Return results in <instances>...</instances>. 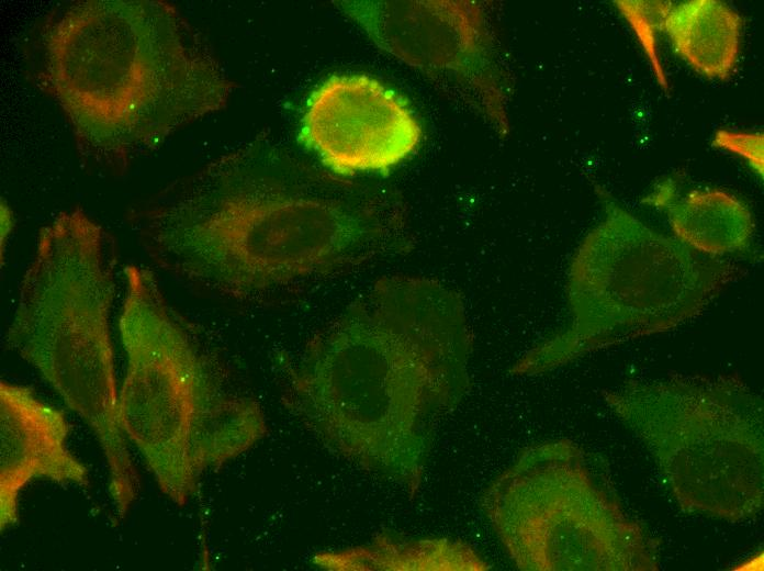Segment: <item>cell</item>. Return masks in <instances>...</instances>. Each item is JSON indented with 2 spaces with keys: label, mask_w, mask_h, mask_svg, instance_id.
Returning <instances> with one entry per match:
<instances>
[{
  "label": "cell",
  "mask_w": 764,
  "mask_h": 571,
  "mask_svg": "<svg viewBox=\"0 0 764 571\" xmlns=\"http://www.w3.org/2000/svg\"><path fill=\"white\" fill-rule=\"evenodd\" d=\"M472 346L456 290L383 278L310 347L290 406L332 451L414 496L439 423L469 391Z\"/></svg>",
  "instance_id": "6da1fadb"
},
{
  "label": "cell",
  "mask_w": 764,
  "mask_h": 571,
  "mask_svg": "<svg viewBox=\"0 0 764 571\" xmlns=\"http://www.w3.org/2000/svg\"><path fill=\"white\" fill-rule=\"evenodd\" d=\"M47 85L83 153L119 165L223 109L233 83L176 8L87 0L45 36Z\"/></svg>",
  "instance_id": "7a4b0ae2"
},
{
  "label": "cell",
  "mask_w": 764,
  "mask_h": 571,
  "mask_svg": "<svg viewBox=\"0 0 764 571\" xmlns=\"http://www.w3.org/2000/svg\"><path fill=\"white\" fill-rule=\"evenodd\" d=\"M144 231L160 265L243 294L335 265L367 224L338 198L268 182L232 158L155 206Z\"/></svg>",
  "instance_id": "3957f363"
},
{
  "label": "cell",
  "mask_w": 764,
  "mask_h": 571,
  "mask_svg": "<svg viewBox=\"0 0 764 571\" xmlns=\"http://www.w3.org/2000/svg\"><path fill=\"white\" fill-rule=\"evenodd\" d=\"M596 188L604 215L570 265V322L525 354L512 374H540L600 348L671 331L699 314L731 278L730 266L654 231Z\"/></svg>",
  "instance_id": "277c9868"
},
{
  "label": "cell",
  "mask_w": 764,
  "mask_h": 571,
  "mask_svg": "<svg viewBox=\"0 0 764 571\" xmlns=\"http://www.w3.org/2000/svg\"><path fill=\"white\" fill-rule=\"evenodd\" d=\"M606 403L686 512L730 523L764 505L763 400L733 377L629 381Z\"/></svg>",
  "instance_id": "5b68a950"
},
{
  "label": "cell",
  "mask_w": 764,
  "mask_h": 571,
  "mask_svg": "<svg viewBox=\"0 0 764 571\" xmlns=\"http://www.w3.org/2000/svg\"><path fill=\"white\" fill-rule=\"evenodd\" d=\"M115 257L100 225L81 209L42 228L5 335L78 412L99 410L117 395L109 316Z\"/></svg>",
  "instance_id": "8992f818"
},
{
  "label": "cell",
  "mask_w": 764,
  "mask_h": 571,
  "mask_svg": "<svg viewBox=\"0 0 764 571\" xmlns=\"http://www.w3.org/2000/svg\"><path fill=\"white\" fill-rule=\"evenodd\" d=\"M480 506L519 570H659L658 541L597 484L569 439L524 449Z\"/></svg>",
  "instance_id": "52a82bcc"
},
{
  "label": "cell",
  "mask_w": 764,
  "mask_h": 571,
  "mask_svg": "<svg viewBox=\"0 0 764 571\" xmlns=\"http://www.w3.org/2000/svg\"><path fill=\"white\" fill-rule=\"evenodd\" d=\"M120 333L127 357L117 411L159 489L183 506L203 472L206 438L232 396L220 394L150 270H124Z\"/></svg>",
  "instance_id": "ba28073f"
},
{
  "label": "cell",
  "mask_w": 764,
  "mask_h": 571,
  "mask_svg": "<svg viewBox=\"0 0 764 571\" xmlns=\"http://www.w3.org/2000/svg\"><path fill=\"white\" fill-rule=\"evenodd\" d=\"M384 52L420 71L457 81L499 134L505 97L482 7L465 0L335 1Z\"/></svg>",
  "instance_id": "9c48e42d"
},
{
  "label": "cell",
  "mask_w": 764,
  "mask_h": 571,
  "mask_svg": "<svg viewBox=\"0 0 764 571\" xmlns=\"http://www.w3.org/2000/svg\"><path fill=\"white\" fill-rule=\"evenodd\" d=\"M422 126L407 102L366 75L332 76L306 101L300 139L341 176L386 175L409 157Z\"/></svg>",
  "instance_id": "30bf717a"
},
{
  "label": "cell",
  "mask_w": 764,
  "mask_h": 571,
  "mask_svg": "<svg viewBox=\"0 0 764 571\" xmlns=\"http://www.w3.org/2000/svg\"><path fill=\"white\" fill-rule=\"evenodd\" d=\"M63 412L29 387L0 382V529L19 520L20 491L34 479L89 484L88 469L67 448Z\"/></svg>",
  "instance_id": "8fae6325"
},
{
  "label": "cell",
  "mask_w": 764,
  "mask_h": 571,
  "mask_svg": "<svg viewBox=\"0 0 764 571\" xmlns=\"http://www.w3.org/2000/svg\"><path fill=\"white\" fill-rule=\"evenodd\" d=\"M644 202L665 212L675 237L697 253L721 256L750 245L754 228L751 211L727 191L683 192L666 180Z\"/></svg>",
  "instance_id": "7c38bea8"
},
{
  "label": "cell",
  "mask_w": 764,
  "mask_h": 571,
  "mask_svg": "<svg viewBox=\"0 0 764 571\" xmlns=\"http://www.w3.org/2000/svg\"><path fill=\"white\" fill-rule=\"evenodd\" d=\"M743 18L718 0L671 5L663 30L675 52L697 72L724 80L738 61Z\"/></svg>",
  "instance_id": "4fadbf2b"
},
{
  "label": "cell",
  "mask_w": 764,
  "mask_h": 571,
  "mask_svg": "<svg viewBox=\"0 0 764 571\" xmlns=\"http://www.w3.org/2000/svg\"><path fill=\"white\" fill-rule=\"evenodd\" d=\"M314 564L333 571H484L488 562L470 545L450 538L397 539L317 553Z\"/></svg>",
  "instance_id": "5bb4252c"
},
{
  "label": "cell",
  "mask_w": 764,
  "mask_h": 571,
  "mask_svg": "<svg viewBox=\"0 0 764 571\" xmlns=\"http://www.w3.org/2000/svg\"><path fill=\"white\" fill-rule=\"evenodd\" d=\"M636 32L662 87L667 82L656 51V33L663 31L665 16L672 5L670 1H615Z\"/></svg>",
  "instance_id": "9a60e30c"
},
{
  "label": "cell",
  "mask_w": 764,
  "mask_h": 571,
  "mask_svg": "<svg viewBox=\"0 0 764 571\" xmlns=\"http://www.w3.org/2000/svg\"><path fill=\"white\" fill-rule=\"evenodd\" d=\"M714 144L719 148L742 156L755 172L763 177V134L719 130L715 135Z\"/></svg>",
  "instance_id": "2e32d148"
},
{
  "label": "cell",
  "mask_w": 764,
  "mask_h": 571,
  "mask_svg": "<svg viewBox=\"0 0 764 571\" xmlns=\"http://www.w3.org/2000/svg\"><path fill=\"white\" fill-rule=\"evenodd\" d=\"M1 240L3 245L4 240H7V236L10 234L13 224L10 210L7 205H3V202L1 206Z\"/></svg>",
  "instance_id": "e0dca14e"
}]
</instances>
